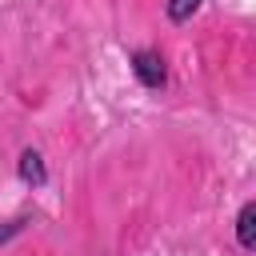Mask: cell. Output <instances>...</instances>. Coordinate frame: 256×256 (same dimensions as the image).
I'll use <instances>...</instances> for the list:
<instances>
[{"mask_svg": "<svg viewBox=\"0 0 256 256\" xmlns=\"http://www.w3.org/2000/svg\"><path fill=\"white\" fill-rule=\"evenodd\" d=\"M236 244L244 252H256V200H244L236 212Z\"/></svg>", "mask_w": 256, "mask_h": 256, "instance_id": "obj_3", "label": "cell"}, {"mask_svg": "<svg viewBox=\"0 0 256 256\" xmlns=\"http://www.w3.org/2000/svg\"><path fill=\"white\" fill-rule=\"evenodd\" d=\"M16 176H20V184H28V188H44V184H48V164H44V156H40L36 148H24V152L16 156Z\"/></svg>", "mask_w": 256, "mask_h": 256, "instance_id": "obj_2", "label": "cell"}, {"mask_svg": "<svg viewBox=\"0 0 256 256\" xmlns=\"http://www.w3.org/2000/svg\"><path fill=\"white\" fill-rule=\"evenodd\" d=\"M24 228H28V216H12V220H0V248H4L8 240H16Z\"/></svg>", "mask_w": 256, "mask_h": 256, "instance_id": "obj_5", "label": "cell"}, {"mask_svg": "<svg viewBox=\"0 0 256 256\" xmlns=\"http://www.w3.org/2000/svg\"><path fill=\"white\" fill-rule=\"evenodd\" d=\"M200 4H204V0H164V16H168L172 24H188V20L200 12Z\"/></svg>", "mask_w": 256, "mask_h": 256, "instance_id": "obj_4", "label": "cell"}, {"mask_svg": "<svg viewBox=\"0 0 256 256\" xmlns=\"http://www.w3.org/2000/svg\"><path fill=\"white\" fill-rule=\"evenodd\" d=\"M128 68H132V76H136L148 92L168 88V60L160 56V48H136V52L128 56Z\"/></svg>", "mask_w": 256, "mask_h": 256, "instance_id": "obj_1", "label": "cell"}]
</instances>
